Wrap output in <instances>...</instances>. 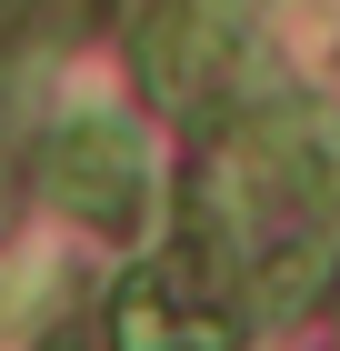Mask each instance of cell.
<instances>
[{"instance_id": "obj_1", "label": "cell", "mask_w": 340, "mask_h": 351, "mask_svg": "<svg viewBox=\"0 0 340 351\" xmlns=\"http://www.w3.org/2000/svg\"><path fill=\"white\" fill-rule=\"evenodd\" d=\"M40 181H51V201L70 221H90V231H131L140 201H151V161H140V131L131 121H110V110H80V121H60L51 151H40Z\"/></svg>"}, {"instance_id": "obj_3", "label": "cell", "mask_w": 340, "mask_h": 351, "mask_svg": "<svg viewBox=\"0 0 340 351\" xmlns=\"http://www.w3.org/2000/svg\"><path fill=\"white\" fill-rule=\"evenodd\" d=\"M181 341H190V322H181L170 271H131L110 291V351H181Z\"/></svg>"}, {"instance_id": "obj_4", "label": "cell", "mask_w": 340, "mask_h": 351, "mask_svg": "<svg viewBox=\"0 0 340 351\" xmlns=\"http://www.w3.org/2000/svg\"><path fill=\"white\" fill-rule=\"evenodd\" d=\"M51 351H80V341H70V331H60V341H51Z\"/></svg>"}, {"instance_id": "obj_2", "label": "cell", "mask_w": 340, "mask_h": 351, "mask_svg": "<svg viewBox=\"0 0 340 351\" xmlns=\"http://www.w3.org/2000/svg\"><path fill=\"white\" fill-rule=\"evenodd\" d=\"M320 291H330V241L320 231H290V241H270L250 261V311L261 322H300Z\"/></svg>"}]
</instances>
